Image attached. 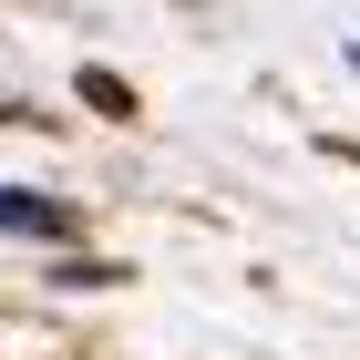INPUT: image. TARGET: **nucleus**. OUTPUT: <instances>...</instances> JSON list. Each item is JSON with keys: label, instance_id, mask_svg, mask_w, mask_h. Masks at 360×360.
Segmentation results:
<instances>
[{"label": "nucleus", "instance_id": "f257e3e1", "mask_svg": "<svg viewBox=\"0 0 360 360\" xmlns=\"http://www.w3.org/2000/svg\"><path fill=\"white\" fill-rule=\"evenodd\" d=\"M0 237H72V206L41 186H0Z\"/></svg>", "mask_w": 360, "mask_h": 360}, {"label": "nucleus", "instance_id": "f03ea898", "mask_svg": "<svg viewBox=\"0 0 360 360\" xmlns=\"http://www.w3.org/2000/svg\"><path fill=\"white\" fill-rule=\"evenodd\" d=\"M350 62H360V41H350Z\"/></svg>", "mask_w": 360, "mask_h": 360}]
</instances>
